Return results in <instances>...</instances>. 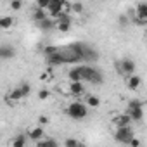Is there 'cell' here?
<instances>
[{
	"mask_svg": "<svg viewBox=\"0 0 147 147\" xmlns=\"http://www.w3.org/2000/svg\"><path fill=\"white\" fill-rule=\"evenodd\" d=\"M145 33H147V31H145Z\"/></svg>",
	"mask_w": 147,
	"mask_h": 147,
	"instance_id": "obj_31",
	"label": "cell"
},
{
	"mask_svg": "<svg viewBox=\"0 0 147 147\" xmlns=\"http://www.w3.org/2000/svg\"><path fill=\"white\" fill-rule=\"evenodd\" d=\"M26 137H28L30 140L40 142V138H43V126H35V128H30Z\"/></svg>",
	"mask_w": 147,
	"mask_h": 147,
	"instance_id": "obj_11",
	"label": "cell"
},
{
	"mask_svg": "<svg viewBox=\"0 0 147 147\" xmlns=\"http://www.w3.org/2000/svg\"><path fill=\"white\" fill-rule=\"evenodd\" d=\"M38 97H40L42 100H47V99L50 97V92H49V90H40V92H38Z\"/></svg>",
	"mask_w": 147,
	"mask_h": 147,
	"instance_id": "obj_25",
	"label": "cell"
},
{
	"mask_svg": "<svg viewBox=\"0 0 147 147\" xmlns=\"http://www.w3.org/2000/svg\"><path fill=\"white\" fill-rule=\"evenodd\" d=\"M38 26H40V30L42 31H50L52 28H57V23L54 21V19H45V21H42V23H38Z\"/></svg>",
	"mask_w": 147,
	"mask_h": 147,
	"instance_id": "obj_15",
	"label": "cell"
},
{
	"mask_svg": "<svg viewBox=\"0 0 147 147\" xmlns=\"http://www.w3.org/2000/svg\"><path fill=\"white\" fill-rule=\"evenodd\" d=\"M140 83H142V78L137 76V75H133V76L128 78V88H130V90H138Z\"/></svg>",
	"mask_w": 147,
	"mask_h": 147,
	"instance_id": "obj_16",
	"label": "cell"
},
{
	"mask_svg": "<svg viewBox=\"0 0 147 147\" xmlns=\"http://www.w3.org/2000/svg\"><path fill=\"white\" fill-rule=\"evenodd\" d=\"M133 138H135V135H133V130H131L130 126H126V128H118L116 133H114V140L119 142V144H130Z\"/></svg>",
	"mask_w": 147,
	"mask_h": 147,
	"instance_id": "obj_6",
	"label": "cell"
},
{
	"mask_svg": "<svg viewBox=\"0 0 147 147\" xmlns=\"http://www.w3.org/2000/svg\"><path fill=\"white\" fill-rule=\"evenodd\" d=\"M118 71L121 75H133L135 71V62L131 59H123L119 64H118Z\"/></svg>",
	"mask_w": 147,
	"mask_h": 147,
	"instance_id": "obj_8",
	"label": "cell"
},
{
	"mask_svg": "<svg viewBox=\"0 0 147 147\" xmlns=\"http://www.w3.org/2000/svg\"><path fill=\"white\" fill-rule=\"evenodd\" d=\"M12 24H14V18H11V16H4V18H0V28L7 30V28H11Z\"/></svg>",
	"mask_w": 147,
	"mask_h": 147,
	"instance_id": "obj_17",
	"label": "cell"
},
{
	"mask_svg": "<svg viewBox=\"0 0 147 147\" xmlns=\"http://www.w3.org/2000/svg\"><path fill=\"white\" fill-rule=\"evenodd\" d=\"M55 52H59V49L57 47H45L43 49V54L49 57V55H52V54H55Z\"/></svg>",
	"mask_w": 147,
	"mask_h": 147,
	"instance_id": "obj_24",
	"label": "cell"
},
{
	"mask_svg": "<svg viewBox=\"0 0 147 147\" xmlns=\"http://www.w3.org/2000/svg\"><path fill=\"white\" fill-rule=\"evenodd\" d=\"M126 114L131 116L133 121H140L144 118V106L138 99H133L128 102V109H126Z\"/></svg>",
	"mask_w": 147,
	"mask_h": 147,
	"instance_id": "obj_4",
	"label": "cell"
},
{
	"mask_svg": "<svg viewBox=\"0 0 147 147\" xmlns=\"http://www.w3.org/2000/svg\"><path fill=\"white\" fill-rule=\"evenodd\" d=\"M49 5H50V0H38V2H36V7L38 9H49Z\"/></svg>",
	"mask_w": 147,
	"mask_h": 147,
	"instance_id": "obj_23",
	"label": "cell"
},
{
	"mask_svg": "<svg viewBox=\"0 0 147 147\" xmlns=\"http://www.w3.org/2000/svg\"><path fill=\"white\" fill-rule=\"evenodd\" d=\"M135 12H137V23L145 24L147 23V4H138L135 7Z\"/></svg>",
	"mask_w": 147,
	"mask_h": 147,
	"instance_id": "obj_9",
	"label": "cell"
},
{
	"mask_svg": "<svg viewBox=\"0 0 147 147\" xmlns=\"http://www.w3.org/2000/svg\"><path fill=\"white\" fill-rule=\"evenodd\" d=\"M33 19H35L36 23H42V21H45V19H47V14H45L42 9H38V7H36V9H35V12H33Z\"/></svg>",
	"mask_w": 147,
	"mask_h": 147,
	"instance_id": "obj_18",
	"label": "cell"
},
{
	"mask_svg": "<svg viewBox=\"0 0 147 147\" xmlns=\"http://www.w3.org/2000/svg\"><path fill=\"white\" fill-rule=\"evenodd\" d=\"M113 121H114V125H116L118 128H126V126H130V123H131L133 119H131V116H130V114L123 113V114L116 116V118H114Z\"/></svg>",
	"mask_w": 147,
	"mask_h": 147,
	"instance_id": "obj_10",
	"label": "cell"
},
{
	"mask_svg": "<svg viewBox=\"0 0 147 147\" xmlns=\"http://www.w3.org/2000/svg\"><path fill=\"white\" fill-rule=\"evenodd\" d=\"M16 55V49L11 47V45H2L0 47V57H2L4 61H9Z\"/></svg>",
	"mask_w": 147,
	"mask_h": 147,
	"instance_id": "obj_12",
	"label": "cell"
},
{
	"mask_svg": "<svg viewBox=\"0 0 147 147\" xmlns=\"http://www.w3.org/2000/svg\"><path fill=\"white\" fill-rule=\"evenodd\" d=\"M36 145H38V147H59V144H57L55 140H52V138H45V140H40Z\"/></svg>",
	"mask_w": 147,
	"mask_h": 147,
	"instance_id": "obj_19",
	"label": "cell"
},
{
	"mask_svg": "<svg viewBox=\"0 0 147 147\" xmlns=\"http://www.w3.org/2000/svg\"><path fill=\"white\" fill-rule=\"evenodd\" d=\"M80 144H82V142H78L76 138H73V137H69V138L64 140V145H66V147H80Z\"/></svg>",
	"mask_w": 147,
	"mask_h": 147,
	"instance_id": "obj_22",
	"label": "cell"
},
{
	"mask_svg": "<svg viewBox=\"0 0 147 147\" xmlns=\"http://www.w3.org/2000/svg\"><path fill=\"white\" fill-rule=\"evenodd\" d=\"M69 50H71V52H75V54L80 57V61L94 62V61H97V59H99V52H97V50H94L90 45H87V43H83V42L73 43V45L69 47Z\"/></svg>",
	"mask_w": 147,
	"mask_h": 147,
	"instance_id": "obj_1",
	"label": "cell"
},
{
	"mask_svg": "<svg viewBox=\"0 0 147 147\" xmlns=\"http://www.w3.org/2000/svg\"><path fill=\"white\" fill-rule=\"evenodd\" d=\"M26 145V137L24 135H18L12 142V147H24Z\"/></svg>",
	"mask_w": 147,
	"mask_h": 147,
	"instance_id": "obj_21",
	"label": "cell"
},
{
	"mask_svg": "<svg viewBox=\"0 0 147 147\" xmlns=\"http://www.w3.org/2000/svg\"><path fill=\"white\" fill-rule=\"evenodd\" d=\"M119 23H121V24H126V18H125V16H121V18H119Z\"/></svg>",
	"mask_w": 147,
	"mask_h": 147,
	"instance_id": "obj_30",
	"label": "cell"
},
{
	"mask_svg": "<svg viewBox=\"0 0 147 147\" xmlns=\"http://www.w3.org/2000/svg\"><path fill=\"white\" fill-rule=\"evenodd\" d=\"M87 106H90V107H99V106H100L99 97H95V95H88V97H87Z\"/></svg>",
	"mask_w": 147,
	"mask_h": 147,
	"instance_id": "obj_20",
	"label": "cell"
},
{
	"mask_svg": "<svg viewBox=\"0 0 147 147\" xmlns=\"http://www.w3.org/2000/svg\"><path fill=\"white\" fill-rule=\"evenodd\" d=\"M69 92H71L73 95H83L85 85H83L82 82H73V83H69Z\"/></svg>",
	"mask_w": 147,
	"mask_h": 147,
	"instance_id": "obj_14",
	"label": "cell"
},
{
	"mask_svg": "<svg viewBox=\"0 0 147 147\" xmlns=\"http://www.w3.org/2000/svg\"><path fill=\"white\" fill-rule=\"evenodd\" d=\"M66 114L69 118H73V119H83L88 114V111H87V106L85 104H82V102H73V104H69L66 107Z\"/></svg>",
	"mask_w": 147,
	"mask_h": 147,
	"instance_id": "obj_3",
	"label": "cell"
},
{
	"mask_svg": "<svg viewBox=\"0 0 147 147\" xmlns=\"http://www.w3.org/2000/svg\"><path fill=\"white\" fill-rule=\"evenodd\" d=\"M47 121H49V119H47L45 116H40V118H38V123H40V126H42V125H47Z\"/></svg>",
	"mask_w": 147,
	"mask_h": 147,
	"instance_id": "obj_29",
	"label": "cell"
},
{
	"mask_svg": "<svg viewBox=\"0 0 147 147\" xmlns=\"http://www.w3.org/2000/svg\"><path fill=\"white\" fill-rule=\"evenodd\" d=\"M21 7H23V4L19 2V0H16V2H11V9H12V11H19Z\"/></svg>",
	"mask_w": 147,
	"mask_h": 147,
	"instance_id": "obj_27",
	"label": "cell"
},
{
	"mask_svg": "<svg viewBox=\"0 0 147 147\" xmlns=\"http://www.w3.org/2000/svg\"><path fill=\"white\" fill-rule=\"evenodd\" d=\"M128 145H130V147H140V140H138V138H133Z\"/></svg>",
	"mask_w": 147,
	"mask_h": 147,
	"instance_id": "obj_28",
	"label": "cell"
},
{
	"mask_svg": "<svg viewBox=\"0 0 147 147\" xmlns=\"http://www.w3.org/2000/svg\"><path fill=\"white\" fill-rule=\"evenodd\" d=\"M30 92H31V87L28 85V83H21L18 88H14L12 92H9V95H7V100L9 102H16V100H21V99H24V97H28L30 95Z\"/></svg>",
	"mask_w": 147,
	"mask_h": 147,
	"instance_id": "obj_5",
	"label": "cell"
},
{
	"mask_svg": "<svg viewBox=\"0 0 147 147\" xmlns=\"http://www.w3.org/2000/svg\"><path fill=\"white\" fill-rule=\"evenodd\" d=\"M71 11L73 12H83V5L82 4H73L71 5Z\"/></svg>",
	"mask_w": 147,
	"mask_h": 147,
	"instance_id": "obj_26",
	"label": "cell"
},
{
	"mask_svg": "<svg viewBox=\"0 0 147 147\" xmlns=\"http://www.w3.org/2000/svg\"><path fill=\"white\" fill-rule=\"evenodd\" d=\"M66 2L62 0H50V5H49V14L52 16V19H59V16L64 12Z\"/></svg>",
	"mask_w": 147,
	"mask_h": 147,
	"instance_id": "obj_7",
	"label": "cell"
},
{
	"mask_svg": "<svg viewBox=\"0 0 147 147\" xmlns=\"http://www.w3.org/2000/svg\"><path fill=\"white\" fill-rule=\"evenodd\" d=\"M67 78L71 80V83H73V82H82V83H83V76H82V69H80V66L73 67V69H69Z\"/></svg>",
	"mask_w": 147,
	"mask_h": 147,
	"instance_id": "obj_13",
	"label": "cell"
},
{
	"mask_svg": "<svg viewBox=\"0 0 147 147\" xmlns=\"http://www.w3.org/2000/svg\"><path fill=\"white\" fill-rule=\"evenodd\" d=\"M82 69V76H83V82H92L95 85H100L104 82V75L99 67H94V66H80Z\"/></svg>",
	"mask_w": 147,
	"mask_h": 147,
	"instance_id": "obj_2",
	"label": "cell"
}]
</instances>
